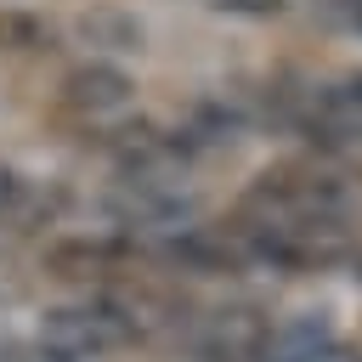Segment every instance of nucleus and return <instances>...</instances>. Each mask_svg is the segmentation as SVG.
<instances>
[{"label":"nucleus","instance_id":"1","mask_svg":"<svg viewBox=\"0 0 362 362\" xmlns=\"http://www.w3.org/2000/svg\"><path fill=\"white\" fill-rule=\"evenodd\" d=\"M40 339L62 345V351H79V356H107V351H130L147 339V317L136 300H119V294H79L68 305H51L40 317Z\"/></svg>","mask_w":362,"mask_h":362},{"label":"nucleus","instance_id":"9","mask_svg":"<svg viewBox=\"0 0 362 362\" xmlns=\"http://www.w3.org/2000/svg\"><path fill=\"white\" fill-rule=\"evenodd\" d=\"M45 45H51V28H45L34 11H17V6L0 11V51L23 57V51H45Z\"/></svg>","mask_w":362,"mask_h":362},{"label":"nucleus","instance_id":"13","mask_svg":"<svg viewBox=\"0 0 362 362\" xmlns=\"http://www.w3.org/2000/svg\"><path fill=\"white\" fill-rule=\"evenodd\" d=\"M305 362H362V351H351L345 339H334V345H322L317 356H305Z\"/></svg>","mask_w":362,"mask_h":362},{"label":"nucleus","instance_id":"10","mask_svg":"<svg viewBox=\"0 0 362 362\" xmlns=\"http://www.w3.org/2000/svg\"><path fill=\"white\" fill-rule=\"evenodd\" d=\"M209 11H226V17H283L288 0H204Z\"/></svg>","mask_w":362,"mask_h":362},{"label":"nucleus","instance_id":"8","mask_svg":"<svg viewBox=\"0 0 362 362\" xmlns=\"http://www.w3.org/2000/svg\"><path fill=\"white\" fill-rule=\"evenodd\" d=\"M339 334H334V322L322 317V311H300V317H283V322H272V339H266V356L260 362H305V356H317L322 345H334Z\"/></svg>","mask_w":362,"mask_h":362},{"label":"nucleus","instance_id":"5","mask_svg":"<svg viewBox=\"0 0 362 362\" xmlns=\"http://www.w3.org/2000/svg\"><path fill=\"white\" fill-rule=\"evenodd\" d=\"M272 339V317L255 305H226L198 322V351L209 362H260Z\"/></svg>","mask_w":362,"mask_h":362},{"label":"nucleus","instance_id":"14","mask_svg":"<svg viewBox=\"0 0 362 362\" xmlns=\"http://www.w3.org/2000/svg\"><path fill=\"white\" fill-rule=\"evenodd\" d=\"M0 356H6V345H0Z\"/></svg>","mask_w":362,"mask_h":362},{"label":"nucleus","instance_id":"6","mask_svg":"<svg viewBox=\"0 0 362 362\" xmlns=\"http://www.w3.org/2000/svg\"><path fill=\"white\" fill-rule=\"evenodd\" d=\"M305 130L322 147H362V74H345L322 85L305 102Z\"/></svg>","mask_w":362,"mask_h":362},{"label":"nucleus","instance_id":"4","mask_svg":"<svg viewBox=\"0 0 362 362\" xmlns=\"http://www.w3.org/2000/svg\"><path fill=\"white\" fill-rule=\"evenodd\" d=\"M136 260V238L124 232H74V238H51L40 266L51 277H68V283H90V277H107V272H124Z\"/></svg>","mask_w":362,"mask_h":362},{"label":"nucleus","instance_id":"11","mask_svg":"<svg viewBox=\"0 0 362 362\" xmlns=\"http://www.w3.org/2000/svg\"><path fill=\"white\" fill-rule=\"evenodd\" d=\"M339 28H351V34H362V0H317Z\"/></svg>","mask_w":362,"mask_h":362},{"label":"nucleus","instance_id":"3","mask_svg":"<svg viewBox=\"0 0 362 362\" xmlns=\"http://www.w3.org/2000/svg\"><path fill=\"white\" fill-rule=\"evenodd\" d=\"M62 107L90 130H113V124H124L136 113V79L119 62L90 57L74 74H62Z\"/></svg>","mask_w":362,"mask_h":362},{"label":"nucleus","instance_id":"7","mask_svg":"<svg viewBox=\"0 0 362 362\" xmlns=\"http://www.w3.org/2000/svg\"><path fill=\"white\" fill-rule=\"evenodd\" d=\"M74 40L90 51V57H102V62H113V57H130V51H141V23L124 11V6H85L79 17H74Z\"/></svg>","mask_w":362,"mask_h":362},{"label":"nucleus","instance_id":"12","mask_svg":"<svg viewBox=\"0 0 362 362\" xmlns=\"http://www.w3.org/2000/svg\"><path fill=\"white\" fill-rule=\"evenodd\" d=\"M17 362H90V356H79V351H62V345L40 339V345H34V351H23Z\"/></svg>","mask_w":362,"mask_h":362},{"label":"nucleus","instance_id":"2","mask_svg":"<svg viewBox=\"0 0 362 362\" xmlns=\"http://www.w3.org/2000/svg\"><path fill=\"white\" fill-rule=\"evenodd\" d=\"M102 204L124 238H170L198 221V192L187 175H119Z\"/></svg>","mask_w":362,"mask_h":362}]
</instances>
